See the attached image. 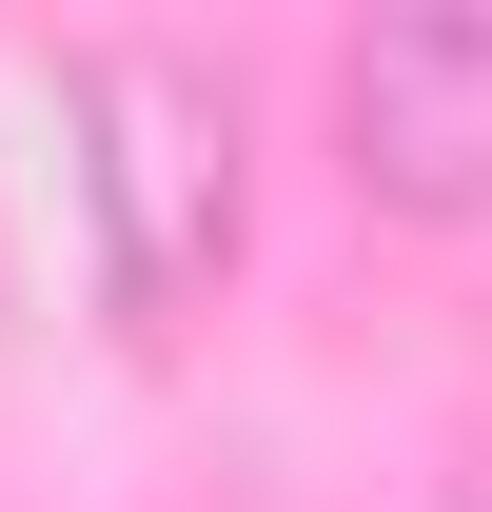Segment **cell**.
I'll return each mask as SVG.
<instances>
[{
    "label": "cell",
    "instance_id": "cell-1",
    "mask_svg": "<svg viewBox=\"0 0 492 512\" xmlns=\"http://www.w3.org/2000/svg\"><path fill=\"white\" fill-rule=\"evenodd\" d=\"M79 99V178H99V276H119V316H197L217 276H237L256 237V119L237 79L197 60V40H99V60L60 79Z\"/></svg>",
    "mask_w": 492,
    "mask_h": 512
},
{
    "label": "cell",
    "instance_id": "cell-2",
    "mask_svg": "<svg viewBox=\"0 0 492 512\" xmlns=\"http://www.w3.org/2000/svg\"><path fill=\"white\" fill-rule=\"evenodd\" d=\"M335 158L374 217H492V0H414L335 60Z\"/></svg>",
    "mask_w": 492,
    "mask_h": 512
},
{
    "label": "cell",
    "instance_id": "cell-3",
    "mask_svg": "<svg viewBox=\"0 0 492 512\" xmlns=\"http://www.w3.org/2000/svg\"><path fill=\"white\" fill-rule=\"evenodd\" d=\"M394 512H473V493H394Z\"/></svg>",
    "mask_w": 492,
    "mask_h": 512
}]
</instances>
